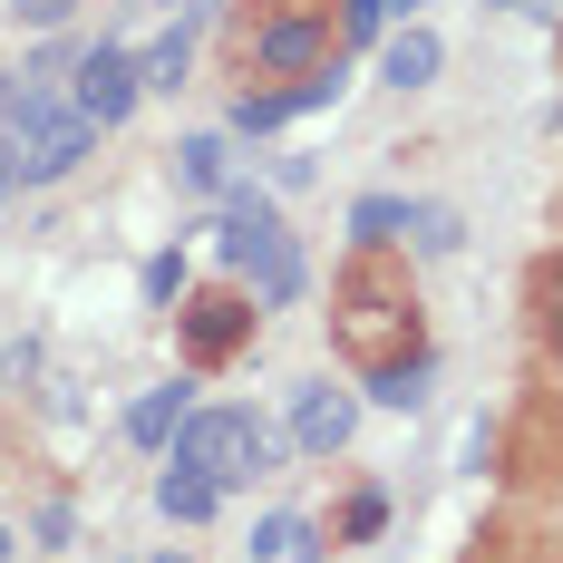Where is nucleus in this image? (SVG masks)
<instances>
[{"label":"nucleus","instance_id":"nucleus-13","mask_svg":"<svg viewBox=\"0 0 563 563\" xmlns=\"http://www.w3.org/2000/svg\"><path fill=\"white\" fill-rule=\"evenodd\" d=\"M195 30H205V20H175L166 40L136 58V68H146V88H185V68H195Z\"/></svg>","mask_w":563,"mask_h":563},{"label":"nucleus","instance_id":"nucleus-6","mask_svg":"<svg viewBox=\"0 0 563 563\" xmlns=\"http://www.w3.org/2000/svg\"><path fill=\"white\" fill-rule=\"evenodd\" d=\"M331 20H273L263 40H253V68L263 78H311V68H331Z\"/></svg>","mask_w":563,"mask_h":563},{"label":"nucleus","instance_id":"nucleus-8","mask_svg":"<svg viewBox=\"0 0 563 563\" xmlns=\"http://www.w3.org/2000/svg\"><path fill=\"white\" fill-rule=\"evenodd\" d=\"M156 515H166V525H214V515H224V486H214V476H205V466H156Z\"/></svg>","mask_w":563,"mask_h":563},{"label":"nucleus","instance_id":"nucleus-22","mask_svg":"<svg viewBox=\"0 0 563 563\" xmlns=\"http://www.w3.org/2000/svg\"><path fill=\"white\" fill-rule=\"evenodd\" d=\"M496 10H525V20H563V0H496Z\"/></svg>","mask_w":563,"mask_h":563},{"label":"nucleus","instance_id":"nucleus-11","mask_svg":"<svg viewBox=\"0 0 563 563\" xmlns=\"http://www.w3.org/2000/svg\"><path fill=\"white\" fill-rule=\"evenodd\" d=\"M350 233H360V243H408V233H418V205H408V195H360V205H350Z\"/></svg>","mask_w":563,"mask_h":563},{"label":"nucleus","instance_id":"nucleus-1","mask_svg":"<svg viewBox=\"0 0 563 563\" xmlns=\"http://www.w3.org/2000/svg\"><path fill=\"white\" fill-rule=\"evenodd\" d=\"M214 205H224V224H214V253H224V273H233V282H253V301H263V311H291V301L311 291V263H301V243L282 233L273 195L233 175Z\"/></svg>","mask_w":563,"mask_h":563},{"label":"nucleus","instance_id":"nucleus-3","mask_svg":"<svg viewBox=\"0 0 563 563\" xmlns=\"http://www.w3.org/2000/svg\"><path fill=\"white\" fill-rule=\"evenodd\" d=\"M88 146H98V117H88V108H58L49 126L10 136V175H20V185H58V175L88 166Z\"/></svg>","mask_w":563,"mask_h":563},{"label":"nucleus","instance_id":"nucleus-25","mask_svg":"<svg viewBox=\"0 0 563 563\" xmlns=\"http://www.w3.org/2000/svg\"><path fill=\"white\" fill-rule=\"evenodd\" d=\"M10 185H20V175H10V156H0V205H10Z\"/></svg>","mask_w":563,"mask_h":563},{"label":"nucleus","instance_id":"nucleus-10","mask_svg":"<svg viewBox=\"0 0 563 563\" xmlns=\"http://www.w3.org/2000/svg\"><path fill=\"white\" fill-rule=\"evenodd\" d=\"M175 185L185 195H224L233 185V136H185L175 146Z\"/></svg>","mask_w":563,"mask_h":563},{"label":"nucleus","instance_id":"nucleus-23","mask_svg":"<svg viewBox=\"0 0 563 563\" xmlns=\"http://www.w3.org/2000/svg\"><path fill=\"white\" fill-rule=\"evenodd\" d=\"M0 563H20V534H10V525H0Z\"/></svg>","mask_w":563,"mask_h":563},{"label":"nucleus","instance_id":"nucleus-17","mask_svg":"<svg viewBox=\"0 0 563 563\" xmlns=\"http://www.w3.org/2000/svg\"><path fill=\"white\" fill-rule=\"evenodd\" d=\"M136 291H146V311H166L175 291H185V253H146V273H136Z\"/></svg>","mask_w":563,"mask_h":563},{"label":"nucleus","instance_id":"nucleus-9","mask_svg":"<svg viewBox=\"0 0 563 563\" xmlns=\"http://www.w3.org/2000/svg\"><path fill=\"white\" fill-rule=\"evenodd\" d=\"M438 68H448V49H438V30H428V20L389 30V49H379V78H389V88H428Z\"/></svg>","mask_w":563,"mask_h":563},{"label":"nucleus","instance_id":"nucleus-26","mask_svg":"<svg viewBox=\"0 0 563 563\" xmlns=\"http://www.w3.org/2000/svg\"><path fill=\"white\" fill-rule=\"evenodd\" d=\"M554 340H563V282H554Z\"/></svg>","mask_w":563,"mask_h":563},{"label":"nucleus","instance_id":"nucleus-4","mask_svg":"<svg viewBox=\"0 0 563 563\" xmlns=\"http://www.w3.org/2000/svg\"><path fill=\"white\" fill-rule=\"evenodd\" d=\"M68 98L98 117V126H117V117L146 98V68H136V49H117V40H98V49H78V68H68Z\"/></svg>","mask_w":563,"mask_h":563},{"label":"nucleus","instance_id":"nucleus-16","mask_svg":"<svg viewBox=\"0 0 563 563\" xmlns=\"http://www.w3.org/2000/svg\"><path fill=\"white\" fill-rule=\"evenodd\" d=\"M340 40H350V49L389 40V0H340Z\"/></svg>","mask_w":563,"mask_h":563},{"label":"nucleus","instance_id":"nucleus-19","mask_svg":"<svg viewBox=\"0 0 563 563\" xmlns=\"http://www.w3.org/2000/svg\"><path fill=\"white\" fill-rule=\"evenodd\" d=\"M408 243H418V253H456L466 233H456V214H448V205H418V233H408Z\"/></svg>","mask_w":563,"mask_h":563},{"label":"nucleus","instance_id":"nucleus-2","mask_svg":"<svg viewBox=\"0 0 563 563\" xmlns=\"http://www.w3.org/2000/svg\"><path fill=\"white\" fill-rule=\"evenodd\" d=\"M175 466H205V476H214V486H253V476H273L282 466V428L273 418H263V408H195V418H185V428H175Z\"/></svg>","mask_w":563,"mask_h":563},{"label":"nucleus","instance_id":"nucleus-5","mask_svg":"<svg viewBox=\"0 0 563 563\" xmlns=\"http://www.w3.org/2000/svg\"><path fill=\"white\" fill-rule=\"evenodd\" d=\"M301 456H340L360 438V389H340V379H301L291 389V428H282Z\"/></svg>","mask_w":563,"mask_h":563},{"label":"nucleus","instance_id":"nucleus-12","mask_svg":"<svg viewBox=\"0 0 563 563\" xmlns=\"http://www.w3.org/2000/svg\"><path fill=\"white\" fill-rule=\"evenodd\" d=\"M321 544H311V515H263L253 525V563H311Z\"/></svg>","mask_w":563,"mask_h":563},{"label":"nucleus","instance_id":"nucleus-24","mask_svg":"<svg viewBox=\"0 0 563 563\" xmlns=\"http://www.w3.org/2000/svg\"><path fill=\"white\" fill-rule=\"evenodd\" d=\"M418 10H428V0H389V20H418Z\"/></svg>","mask_w":563,"mask_h":563},{"label":"nucleus","instance_id":"nucleus-15","mask_svg":"<svg viewBox=\"0 0 563 563\" xmlns=\"http://www.w3.org/2000/svg\"><path fill=\"white\" fill-rule=\"evenodd\" d=\"M185 331H195V350H224V340L243 331V301H195V311H185Z\"/></svg>","mask_w":563,"mask_h":563},{"label":"nucleus","instance_id":"nucleus-14","mask_svg":"<svg viewBox=\"0 0 563 563\" xmlns=\"http://www.w3.org/2000/svg\"><path fill=\"white\" fill-rule=\"evenodd\" d=\"M369 408H398V418L428 408V360H389V369L369 379Z\"/></svg>","mask_w":563,"mask_h":563},{"label":"nucleus","instance_id":"nucleus-7","mask_svg":"<svg viewBox=\"0 0 563 563\" xmlns=\"http://www.w3.org/2000/svg\"><path fill=\"white\" fill-rule=\"evenodd\" d=\"M185 418H195V379H156V389H136V398H126V448L166 456Z\"/></svg>","mask_w":563,"mask_h":563},{"label":"nucleus","instance_id":"nucleus-18","mask_svg":"<svg viewBox=\"0 0 563 563\" xmlns=\"http://www.w3.org/2000/svg\"><path fill=\"white\" fill-rule=\"evenodd\" d=\"M379 525H389V496H379V486H360V496H350V515H340V534H350V544H369Z\"/></svg>","mask_w":563,"mask_h":563},{"label":"nucleus","instance_id":"nucleus-21","mask_svg":"<svg viewBox=\"0 0 563 563\" xmlns=\"http://www.w3.org/2000/svg\"><path fill=\"white\" fill-rule=\"evenodd\" d=\"M20 10V30H68L78 20V0H10Z\"/></svg>","mask_w":563,"mask_h":563},{"label":"nucleus","instance_id":"nucleus-27","mask_svg":"<svg viewBox=\"0 0 563 563\" xmlns=\"http://www.w3.org/2000/svg\"><path fill=\"white\" fill-rule=\"evenodd\" d=\"M146 563H185V554H175V544H166V554H146Z\"/></svg>","mask_w":563,"mask_h":563},{"label":"nucleus","instance_id":"nucleus-20","mask_svg":"<svg viewBox=\"0 0 563 563\" xmlns=\"http://www.w3.org/2000/svg\"><path fill=\"white\" fill-rule=\"evenodd\" d=\"M30 534H40V544H49V554H58V544L78 534V506H68V496H49V506L30 515Z\"/></svg>","mask_w":563,"mask_h":563}]
</instances>
